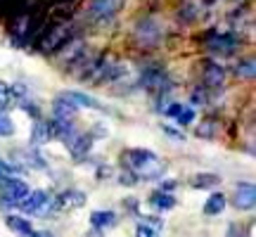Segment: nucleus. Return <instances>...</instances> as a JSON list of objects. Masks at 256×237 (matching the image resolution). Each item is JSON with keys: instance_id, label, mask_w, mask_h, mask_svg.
Listing matches in <instances>:
<instances>
[{"instance_id": "1", "label": "nucleus", "mask_w": 256, "mask_h": 237, "mask_svg": "<svg viewBox=\"0 0 256 237\" xmlns=\"http://www.w3.org/2000/svg\"><path fill=\"white\" fill-rule=\"evenodd\" d=\"M74 31L69 24H64V22H55V24H50V26H43L40 28V34H38V40H36V50L38 52H57V50H62L69 40H72Z\"/></svg>"}, {"instance_id": "2", "label": "nucleus", "mask_w": 256, "mask_h": 237, "mask_svg": "<svg viewBox=\"0 0 256 237\" xmlns=\"http://www.w3.org/2000/svg\"><path fill=\"white\" fill-rule=\"evenodd\" d=\"M128 164L133 171H138L140 176H147V178H152L156 176L159 171V159H156L154 152H150V150H130L126 154Z\"/></svg>"}, {"instance_id": "3", "label": "nucleus", "mask_w": 256, "mask_h": 237, "mask_svg": "<svg viewBox=\"0 0 256 237\" xmlns=\"http://www.w3.org/2000/svg\"><path fill=\"white\" fill-rule=\"evenodd\" d=\"M136 38L142 48H154L162 38H164V28L154 17H145L136 26Z\"/></svg>"}, {"instance_id": "4", "label": "nucleus", "mask_w": 256, "mask_h": 237, "mask_svg": "<svg viewBox=\"0 0 256 237\" xmlns=\"http://www.w3.org/2000/svg\"><path fill=\"white\" fill-rule=\"evenodd\" d=\"M0 192H2L5 202H10V204H19V202L28 194V185L22 180V178L2 176V178H0Z\"/></svg>"}, {"instance_id": "5", "label": "nucleus", "mask_w": 256, "mask_h": 237, "mask_svg": "<svg viewBox=\"0 0 256 237\" xmlns=\"http://www.w3.org/2000/svg\"><path fill=\"white\" fill-rule=\"evenodd\" d=\"M119 2L121 0H90V5H88V19H92V22H107L119 10Z\"/></svg>"}, {"instance_id": "6", "label": "nucleus", "mask_w": 256, "mask_h": 237, "mask_svg": "<svg viewBox=\"0 0 256 237\" xmlns=\"http://www.w3.org/2000/svg\"><path fill=\"white\" fill-rule=\"evenodd\" d=\"M232 204L240 211H252L256 204V188L252 182H240L232 192Z\"/></svg>"}, {"instance_id": "7", "label": "nucleus", "mask_w": 256, "mask_h": 237, "mask_svg": "<svg viewBox=\"0 0 256 237\" xmlns=\"http://www.w3.org/2000/svg\"><path fill=\"white\" fill-rule=\"evenodd\" d=\"M48 204H50V200H48V194L43 190L28 192L26 197L19 202V206H22V211H24V214H40Z\"/></svg>"}, {"instance_id": "8", "label": "nucleus", "mask_w": 256, "mask_h": 237, "mask_svg": "<svg viewBox=\"0 0 256 237\" xmlns=\"http://www.w3.org/2000/svg\"><path fill=\"white\" fill-rule=\"evenodd\" d=\"M86 204V194L81 190H66L55 200V209L66 211V209H78Z\"/></svg>"}, {"instance_id": "9", "label": "nucleus", "mask_w": 256, "mask_h": 237, "mask_svg": "<svg viewBox=\"0 0 256 237\" xmlns=\"http://www.w3.org/2000/svg\"><path fill=\"white\" fill-rule=\"evenodd\" d=\"M202 78H204V86L218 88V86H223V81H226V72H223V66H218L216 62H204Z\"/></svg>"}, {"instance_id": "10", "label": "nucleus", "mask_w": 256, "mask_h": 237, "mask_svg": "<svg viewBox=\"0 0 256 237\" xmlns=\"http://www.w3.org/2000/svg\"><path fill=\"white\" fill-rule=\"evenodd\" d=\"M140 83L145 86L147 90H164L166 86V74L162 69H145L142 72V78Z\"/></svg>"}, {"instance_id": "11", "label": "nucleus", "mask_w": 256, "mask_h": 237, "mask_svg": "<svg viewBox=\"0 0 256 237\" xmlns=\"http://www.w3.org/2000/svg\"><path fill=\"white\" fill-rule=\"evenodd\" d=\"M209 46H211V50H223V52H230L232 48L238 46V38L232 36V34H211Z\"/></svg>"}, {"instance_id": "12", "label": "nucleus", "mask_w": 256, "mask_h": 237, "mask_svg": "<svg viewBox=\"0 0 256 237\" xmlns=\"http://www.w3.org/2000/svg\"><path fill=\"white\" fill-rule=\"evenodd\" d=\"M64 98L69 102H74L76 107H92V110H102V104L95 98H90V95H86V92H81V90H66V92H62Z\"/></svg>"}, {"instance_id": "13", "label": "nucleus", "mask_w": 256, "mask_h": 237, "mask_svg": "<svg viewBox=\"0 0 256 237\" xmlns=\"http://www.w3.org/2000/svg\"><path fill=\"white\" fill-rule=\"evenodd\" d=\"M76 112H78V107L74 104V102H69L64 95H60L55 100V110H52V118H74L76 116Z\"/></svg>"}, {"instance_id": "14", "label": "nucleus", "mask_w": 256, "mask_h": 237, "mask_svg": "<svg viewBox=\"0 0 256 237\" xmlns=\"http://www.w3.org/2000/svg\"><path fill=\"white\" fill-rule=\"evenodd\" d=\"M226 204H228L226 194H223V192H214L209 200L204 202V214H206V216H218V214H223Z\"/></svg>"}, {"instance_id": "15", "label": "nucleus", "mask_w": 256, "mask_h": 237, "mask_svg": "<svg viewBox=\"0 0 256 237\" xmlns=\"http://www.w3.org/2000/svg\"><path fill=\"white\" fill-rule=\"evenodd\" d=\"M116 223V214L114 211H92L90 214V226L98 230H104V228H112Z\"/></svg>"}, {"instance_id": "16", "label": "nucleus", "mask_w": 256, "mask_h": 237, "mask_svg": "<svg viewBox=\"0 0 256 237\" xmlns=\"http://www.w3.org/2000/svg\"><path fill=\"white\" fill-rule=\"evenodd\" d=\"M150 204L154 206L156 211H171L176 206V197L171 194V192H154L152 197H150Z\"/></svg>"}, {"instance_id": "17", "label": "nucleus", "mask_w": 256, "mask_h": 237, "mask_svg": "<svg viewBox=\"0 0 256 237\" xmlns=\"http://www.w3.org/2000/svg\"><path fill=\"white\" fill-rule=\"evenodd\" d=\"M5 223H8L10 230H14V232H19V235H26V237L34 235V228H31V223H28L26 218H19V216H8V218H5Z\"/></svg>"}, {"instance_id": "18", "label": "nucleus", "mask_w": 256, "mask_h": 237, "mask_svg": "<svg viewBox=\"0 0 256 237\" xmlns=\"http://www.w3.org/2000/svg\"><path fill=\"white\" fill-rule=\"evenodd\" d=\"M90 145H92V138L90 136H76L74 138V142L69 145V152L74 156H83L90 152Z\"/></svg>"}, {"instance_id": "19", "label": "nucleus", "mask_w": 256, "mask_h": 237, "mask_svg": "<svg viewBox=\"0 0 256 237\" xmlns=\"http://www.w3.org/2000/svg\"><path fill=\"white\" fill-rule=\"evenodd\" d=\"M50 138H52V133H50V124H46V121H40V118H38L36 126H34V130H31V140L40 145V142H48Z\"/></svg>"}, {"instance_id": "20", "label": "nucleus", "mask_w": 256, "mask_h": 237, "mask_svg": "<svg viewBox=\"0 0 256 237\" xmlns=\"http://www.w3.org/2000/svg\"><path fill=\"white\" fill-rule=\"evenodd\" d=\"M159 232H162L159 220H145L136 228V237H159Z\"/></svg>"}, {"instance_id": "21", "label": "nucleus", "mask_w": 256, "mask_h": 237, "mask_svg": "<svg viewBox=\"0 0 256 237\" xmlns=\"http://www.w3.org/2000/svg\"><path fill=\"white\" fill-rule=\"evenodd\" d=\"M214 185H218V176L216 174H197L192 178V188H197V190H209Z\"/></svg>"}, {"instance_id": "22", "label": "nucleus", "mask_w": 256, "mask_h": 237, "mask_svg": "<svg viewBox=\"0 0 256 237\" xmlns=\"http://www.w3.org/2000/svg\"><path fill=\"white\" fill-rule=\"evenodd\" d=\"M256 74V64L252 57H247V60H242V62L238 64V76H242V78H254Z\"/></svg>"}, {"instance_id": "23", "label": "nucleus", "mask_w": 256, "mask_h": 237, "mask_svg": "<svg viewBox=\"0 0 256 237\" xmlns=\"http://www.w3.org/2000/svg\"><path fill=\"white\" fill-rule=\"evenodd\" d=\"M14 133V124L8 114H0V138H10Z\"/></svg>"}, {"instance_id": "24", "label": "nucleus", "mask_w": 256, "mask_h": 237, "mask_svg": "<svg viewBox=\"0 0 256 237\" xmlns=\"http://www.w3.org/2000/svg\"><path fill=\"white\" fill-rule=\"evenodd\" d=\"M178 124H180V126H190L192 121H194V110H192V107H183V110H180V114H178Z\"/></svg>"}, {"instance_id": "25", "label": "nucleus", "mask_w": 256, "mask_h": 237, "mask_svg": "<svg viewBox=\"0 0 256 237\" xmlns=\"http://www.w3.org/2000/svg\"><path fill=\"white\" fill-rule=\"evenodd\" d=\"M10 102V86L0 81V107H5Z\"/></svg>"}, {"instance_id": "26", "label": "nucleus", "mask_w": 256, "mask_h": 237, "mask_svg": "<svg viewBox=\"0 0 256 237\" xmlns=\"http://www.w3.org/2000/svg\"><path fill=\"white\" fill-rule=\"evenodd\" d=\"M24 112H26L28 116L40 118V112H38V107H36V104H28V102H24Z\"/></svg>"}, {"instance_id": "27", "label": "nucleus", "mask_w": 256, "mask_h": 237, "mask_svg": "<svg viewBox=\"0 0 256 237\" xmlns=\"http://www.w3.org/2000/svg\"><path fill=\"white\" fill-rule=\"evenodd\" d=\"M180 110H183V104H178V102H174V104H168V110H166V114H168V116H178V114H180Z\"/></svg>"}, {"instance_id": "28", "label": "nucleus", "mask_w": 256, "mask_h": 237, "mask_svg": "<svg viewBox=\"0 0 256 237\" xmlns=\"http://www.w3.org/2000/svg\"><path fill=\"white\" fill-rule=\"evenodd\" d=\"M164 133H168V136H171V138H176V140H183V133H178V130H176V128L174 126H164Z\"/></svg>"}, {"instance_id": "29", "label": "nucleus", "mask_w": 256, "mask_h": 237, "mask_svg": "<svg viewBox=\"0 0 256 237\" xmlns=\"http://www.w3.org/2000/svg\"><path fill=\"white\" fill-rule=\"evenodd\" d=\"M176 188V180H164L162 182V192H171Z\"/></svg>"}, {"instance_id": "30", "label": "nucleus", "mask_w": 256, "mask_h": 237, "mask_svg": "<svg viewBox=\"0 0 256 237\" xmlns=\"http://www.w3.org/2000/svg\"><path fill=\"white\" fill-rule=\"evenodd\" d=\"M202 2H204V5H216L218 0H202Z\"/></svg>"}]
</instances>
